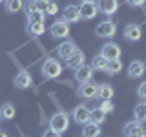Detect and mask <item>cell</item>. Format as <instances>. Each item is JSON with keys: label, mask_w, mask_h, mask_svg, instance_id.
<instances>
[{"label": "cell", "mask_w": 146, "mask_h": 137, "mask_svg": "<svg viewBox=\"0 0 146 137\" xmlns=\"http://www.w3.org/2000/svg\"><path fill=\"white\" fill-rule=\"evenodd\" d=\"M70 128V115H68L66 112H62V110H58L55 115L49 117V130L57 132V134H64V132Z\"/></svg>", "instance_id": "6da1fadb"}, {"label": "cell", "mask_w": 146, "mask_h": 137, "mask_svg": "<svg viewBox=\"0 0 146 137\" xmlns=\"http://www.w3.org/2000/svg\"><path fill=\"white\" fill-rule=\"evenodd\" d=\"M40 71H42L44 79H57L62 73V64L58 62L57 59H48V61H44Z\"/></svg>", "instance_id": "7a4b0ae2"}, {"label": "cell", "mask_w": 146, "mask_h": 137, "mask_svg": "<svg viewBox=\"0 0 146 137\" xmlns=\"http://www.w3.org/2000/svg\"><path fill=\"white\" fill-rule=\"evenodd\" d=\"M49 35H51L55 40L68 39V37H70V24L64 22L62 18H58V20H55L51 24V27H49Z\"/></svg>", "instance_id": "3957f363"}, {"label": "cell", "mask_w": 146, "mask_h": 137, "mask_svg": "<svg viewBox=\"0 0 146 137\" xmlns=\"http://www.w3.org/2000/svg\"><path fill=\"white\" fill-rule=\"evenodd\" d=\"M97 82L93 80H88V82H80L79 88H77V97H80L82 100H91L95 99L97 95Z\"/></svg>", "instance_id": "277c9868"}, {"label": "cell", "mask_w": 146, "mask_h": 137, "mask_svg": "<svg viewBox=\"0 0 146 137\" xmlns=\"http://www.w3.org/2000/svg\"><path fill=\"white\" fill-rule=\"evenodd\" d=\"M115 33H117V24L113 20H102L95 27V35L100 39H111V37H115Z\"/></svg>", "instance_id": "5b68a950"}, {"label": "cell", "mask_w": 146, "mask_h": 137, "mask_svg": "<svg viewBox=\"0 0 146 137\" xmlns=\"http://www.w3.org/2000/svg\"><path fill=\"white\" fill-rule=\"evenodd\" d=\"M122 135L124 137H143V135H146L144 124L139 121H128L122 126Z\"/></svg>", "instance_id": "8992f818"}, {"label": "cell", "mask_w": 146, "mask_h": 137, "mask_svg": "<svg viewBox=\"0 0 146 137\" xmlns=\"http://www.w3.org/2000/svg\"><path fill=\"white\" fill-rule=\"evenodd\" d=\"M70 117L73 119L75 124H80L82 126V124H86V122L90 121V108L86 106V104H77V106L71 110Z\"/></svg>", "instance_id": "52a82bcc"}, {"label": "cell", "mask_w": 146, "mask_h": 137, "mask_svg": "<svg viewBox=\"0 0 146 137\" xmlns=\"http://www.w3.org/2000/svg\"><path fill=\"white\" fill-rule=\"evenodd\" d=\"M100 55L104 59H108V61H115V59H121L122 49L117 42H106L102 46V49H100Z\"/></svg>", "instance_id": "ba28073f"}, {"label": "cell", "mask_w": 146, "mask_h": 137, "mask_svg": "<svg viewBox=\"0 0 146 137\" xmlns=\"http://www.w3.org/2000/svg\"><path fill=\"white\" fill-rule=\"evenodd\" d=\"M99 9H97V4L95 2H82L79 6V15H80V20H93L97 17Z\"/></svg>", "instance_id": "9c48e42d"}, {"label": "cell", "mask_w": 146, "mask_h": 137, "mask_svg": "<svg viewBox=\"0 0 146 137\" xmlns=\"http://www.w3.org/2000/svg\"><path fill=\"white\" fill-rule=\"evenodd\" d=\"M97 9H99V13H102V15H108V17H111V15H115L117 13V9H119V0H97Z\"/></svg>", "instance_id": "30bf717a"}, {"label": "cell", "mask_w": 146, "mask_h": 137, "mask_svg": "<svg viewBox=\"0 0 146 137\" xmlns=\"http://www.w3.org/2000/svg\"><path fill=\"white\" fill-rule=\"evenodd\" d=\"M75 71V80L79 82H88V80H93V68H91V64H82V66H79Z\"/></svg>", "instance_id": "8fae6325"}, {"label": "cell", "mask_w": 146, "mask_h": 137, "mask_svg": "<svg viewBox=\"0 0 146 137\" xmlns=\"http://www.w3.org/2000/svg\"><path fill=\"white\" fill-rule=\"evenodd\" d=\"M122 37L126 40H130V42H137V40L143 39V27L139 24H128L124 27V31H122Z\"/></svg>", "instance_id": "7c38bea8"}, {"label": "cell", "mask_w": 146, "mask_h": 137, "mask_svg": "<svg viewBox=\"0 0 146 137\" xmlns=\"http://www.w3.org/2000/svg\"><path fill=\"white\" fill-rule=\"evenodd\" d=\"M77 49V44L73 42V40H64L57 46V53H58V59H62V61H68V59L73 55V51Z\"/></svg>", "instance_id": "4fadbf2b"}, {"label": "cell", "mask_w": 146, "mask_h": 137, "mask_svg": "<svg viewBox=\"0 0 146 137\" xmlns=\"http://www.w3.org/2000/svg\"><path fill=\"white\" fill-rule=\"evenodd\" d=\"M62 20L68 22V24H77V22L80 20V15H79V6H66L62 9Z\"/></svg>", "instance_id": "5bb4252c"}, {"label": "cell", "mask_w": 146, "mask_h": 137, "mask_svg": "<svg viewBox=\"0 0 146 137\" xmlns=\"http://www.w3.org/2000/svg\"><path fill=\"white\" fill-rule=\"evenodd\" d=\"M84 62H86V55H84V51H80V49L77 48L75 51H73V55L66 61V66L70 68V70H77V68L82 66Z\"/></svg>", "instance_id": "9a60e30c"}, {"label": "cell", "mask_w": 146, "mask_h": 137, "mask_svg": "<svg viewBox=\"0 0 146 137\" xmlns=\"http://www.w3.org/2000/svg\"><path fill=\"white\" fill-rule=\"evenodd\" d=\"M113 95H115V90H113L111 84H108V82H104V84H99L97 86V97L99 100H111Z\"/></svg>", "instance_id": "2e32d148"}, {"label": "cell", "mask_w": 146, "mask_h": 137, "mask_svg": "<svg viewBox=\"0 0 146 137\" xmlns=\"http://www.w3.org/2000/svg\"><path fill=\"white\" fill-rule=\"evenodd\" d=\"M144 71H146V66L143 61H131L130 66H128V75L131 79H141L144 75Z\"/></svg>", "instance_id": "e0dca14e"}, {"label": "cell", "mask_w": 146, "mask_h": 137, "mask_svg": "<svg viewBox=\"0 0 146 137\" xmlns=\"http://www.w3.org/2000/svg\"><path fill=\"white\" fill-rule=\"evenodd\" d=\"M31 84H33V79H31V75H29L27 71L22 70V71L17 73V77H15V86H17L18 90H27Z\"/></svg>", "instance_id": "ac0fdd59"}, {"label": "cell", "mask_w": 146, "mask_h": 137, "mask_svg": "<svg viewBox=\"0 0 146 137\" xmlns=\"http://www.w3.org/2000/svg\"><path fill=\"white\" fill-rule=\"evenodd\" d=\"M100 135V124H95V122H86L82 124V137H99Z\"/></svg>", "instance_id": "d6986e66"}, {"label": "cell", "mask_w": 146, "mask_h": 137, "mask_svg": "<svg viewBox=\"0 0 146 137\" xmlns=\"http://www.w3.org/2000/svg\"><path fill=\"white\" fill-rule=\"evenodd\" d=\"M26 29H27L29 35L40 37V35H44V31H46V24H44V22H27Z\"/></svg>", "instance_id": "ffe728a7"}, {"label": "cell", "mask_w": 146, "mask_h": 137, "mask_svg": "<svg viewBox=\"0 0 146 137\" xmlns=\"http://www.w3.org/2000/svg\"><path fill=\"white\" fill-rule=\"evenodd\" d=\"M106 66H108V59H104L100 53H97L91 59V68H93V71H106Z\"/></svg>", "instance_id": "44dd1931"}, {"label": "cell", "mask_w": 146, "mask_h": 137, "mask_svg": "<svg viewBox=\"0 0 146 137\" xmlns=\"http://www.w3.org/2000/svg\"><path fill=\"white\" fill-rule=\"evenodd\" d=\"M104 121H106V113H104L99 106L90 110V122H95V124H104Z\"/></svg>", "instance_id": "7402d4cb"}, {"label": "cell", "mask_w": 146, "mask_h": 137, "mask_svg": "<svg viewBox=\"0 0 146 137\" xmlns=\"http://www.w3.org/2000/svg\"><path fill=\"white\" fill-rule=\"evenodd\" d=\"M15 113H17V110H15V106H13L11 102H6V104H2V106H0V117L6 119V121L15 119Z\"/></svg>", "instance_id": "603a6c76"}, {"label": "cell", "mask_w": 146, "mask_h": 137, "mask_svg": "<svg viewBox=\"0 0 146 137\" xmlns=\"http://www.w3.org/2000/svg\"><path fill=\"white\" fill-rule=\"evenodd\" d=\"M4 4H6V11L11 13V15H15V13L24 9V0H6Z\"/></svg>", "instance_id": "cb8c5ba5"}, {"label": "cell", "mask_w": 146, "mask_h": 137, "mask_svg": "<svg viewBox=\"0 0 146 137\" xmlns=\"http://www.w3.org/2000/svg\"><path fill=\"white\" fill-rule=\"evenodd\" d=\"M133 115H135V121L143 122V124L146 122V100H143V102H137V104H135Z\"/></svg>", "instance_id": "d4e9b609"}, {"label": "cell", "mask_w": 146, "mask_h": 137, "mask_svg": "<svg viewBox=\"0 0 146 137\" xmlns=\"http://www.w3.org/2000/svg\"><path fill=\"white\" fill-rule=\"evenodd\" d=\"M122 70V62L121 59H115V61H108V66H106V73L108 75H117V73H121Z\"/></svg>", "instance_id": "484cf974"}, {"label": "cell", "mask_w": 146, "mask_h": 137, "mask_svg": "<svg viewBox=\"0 0 146 137\" xmlns=\"http://www.w3.org/2000/svg\"><path fill=\"white\" fill-rule=\"evenodd\" d=\"M27 22H46V15L42 11H33L31 15H27Z\"/></svg>", "instance_id": "4316f807"}, {"label": "cell", "mask_w": 146, "mask_h": 137, "mask_svg": "<svg viewBox=\"0 0 146 137\" xmlns=\"http://www.w3.org/2000/svg\"><path fill=\"white\" fill-rule=\"evenodd\" d=\"M57 13H58V4L55 2V0H49V4H48V7H46L44 15L49 17V15H57Z\"/></svg>", "instance_id": "83f0119b"}, {"label": "cell", "mask_w": 146, "mask_h": 137, "mask_svg": "<svg viewBox=\"0 0 146 137\" xmlns=\"http://www.w3.org/2000/svg\"><path fill=\"white\" fill-rule=\"evenodd\" d=\"M99 108H100V110H102V112H104V113H111V112H113V110H115V108H113V102H111V100H100V104H99Z\"/></svg>", "instance_id": "f1b7e54d"}, {"label": "cell", "mask_w": 146, "mask_h": 137, "mask_svg": "<svg viewBox=\"0 0 146 137\" xmlns=\"http://www.w3.org/2000/svg\"><path fill=\"white\" fill-rule=\"evenodd\" d=\"M137 97L141 100H146V80H143L139 86H137Z\"/></svg>", "instance_id": "f546056e"}, {"label": "cell", "mask_w": 146, "mask_h": 137, "mask_svg": "<svg viewBox=\"0 0 146 137\" xmlns=\"http://www.w3.org/2000/svg\"><path fill=\"white\" fill-rule=\"evenodd\" d=\"M24 11H26V15H31L33 11H36V4H35V0H26V4H24Z\"/></svg>", "instance_id": "4dcf8cb0"}, {"label": "cell", "mask_w": 146, "mask_h": 137, "mask_svg": "<svg viewBox=\"0 0 146 137\" xmlns=\"http://www.w3.org/2000/svg\"><path fill=\"white\" fill-rule=\"evenodd\" d=\"M126 4L130 7H143L146 4V0H126Z\"/></svg>", "instance_id": "1f68e13d"}, {"label": "cell", "mask_w": 146, "mask_h": 137, "mask_svg": "<svg viewBox=\"0 0 146 137\" xmlns=\"http://www.w3.org/2000/svg\"><path fill=\"white\" fill-rule=\"evenodd\" d=\"M35 4H36V9L44 13L46 7H48V4H49V0H35Z\"/></svg>", "instance_id": "d6a6232c"}, {"label": "cell", "mask_w": 146, "mask_h": 137, "mask_svg": "<svg viewBox=\"0 0 146 137\" xmlns=\"http://www.w3.org/2000/svg\"><path fill=\"white\" fill-rule=\"evenodd\" d=\"M42 137H60V134H57V132H53V130H46L44 134H42Z\"/></svg>", "instance_id": "836d02e7"}, {"label": "cell", "mask_w": 146, "mask_h": 137, "mask_svg": "<svg viewBox=\"0 0 146 137\" xmlns=\"http://www.w3.org/2000/svg\"><path fill=\"white\" fill-rule=\"evenodd\" d=\"M0 137H7V134H6V132H2V130H0Z\"/></svg>", "instance_id": "e575fe53"}, {"label": "cell", "mask_w": 146, "mask_h": 137, "mask_svg": "<svg viewBox=\"0 0 146 137\" xmlns=\"http://www.w3.org/2000/svg\"><path fill=\"white\" fill-rule=\"evenodd\" d=\"M82 2H97V0H82Z\"/></svg>", "instance_id": "d590c367"}, {"label": "cell", "mask_w": 146, "mask_h": 137, "mask_svg": "<svg viewBox=\"0 0 146 137\" xmlns=\"http://www.w3.org/2000/svg\"><path fill=\"white\" fill-rule=\"evenodd\" d=\"M0 2H6V0H0Z\"/></svg>", "instance_id": "8d00e7d4"}, {"label": "cell", "mask_w": 146, "mask_h": 137, "mask_svg": "<svg viewBox=\"0 0 146 137\" xmlns=\"http://www.w3.org/2000/svg\"><path fill=\"white\" fill-rule=\"evenodd\" d=\"M143 137H146V135H143Z\"/></svg>", "instance_id": "74e56055"}]
</instances>
